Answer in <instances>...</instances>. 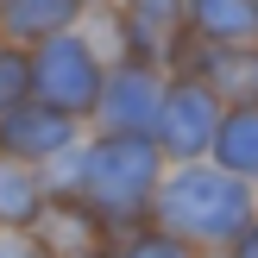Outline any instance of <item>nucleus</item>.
<instances>
[{"label": "nucleus", "instance_id": "9", "mask_svg": "<svg viewBox=\"0 0 258 258\" xmlns=\"http://www.w3.org/2000/svg\"><path fill=\"white\" fill-rule=\"evenodd\" d=\"M82 13H88L82 0H0V32H7V44L38 50V44H50V38L76 32Z\"/></svg>", "mask_w": 258, "mask_h": 258}, {"label": "nucleus", "instance_id": "6", "mask_svg": "<svg viewBox=\"0 0 258 258\" xmlns=\"http://www.w3.org/2000/svg\"><path fill=\"white\" fill-rule=\"evenodd\" d=\"M82 139H88V126L44 107V101H19L13 113H0V158L25 164V170H57Z\"/></svg>", "mask_w": 258, "mask_h": 258}, {"label": "nucleus", "instance_id": "10", "mask_svg": "<svg viewBox=\"0 0 258 258\" xmlns=\"http://www.w3.org/2000/svg\"><path fill=\"white\" fill-rule=\"evenodd\" d=\"M44 214H50V176L44 170H25V164H13V158H0V233L32 239Z\"/></svg>", "mask_w": 258, "mask_h": 258}, {"label": "nucleus", "instance_id": "8", "mask_svg": "<svg viewBox=\"0 0 258 258\" xmlns=\"http://www.w3.org/2000/svg\"><path fill=\"white\" fill-rule=\"evenodd\" d=\"M183 32L202 50L258 44V0H183Z\"/></svg>", "mask_w": 258, "mask_h": 258}, {"label": "nucleus", "instance_id": "13", "mask_svg": "<svg viewBox=\"0 0 258 258\" xmlns=\"http://www.w3.org/2000/svg\"><path fill=\"white\" fill-rule=\"evenodd\" d=\"M19 101H32V50L0 44V113H13Z\"/></svg>", "mask_w": 258, "mask_h": 258}, {"label": "nucleus", "instance_id": "3", "mask_svg": "<svg viewBox=\"0 0 258 258\" xmlns=\"http://www.w3.org/2000/svg\"><path fill=\"white\" fill-rule=\"evenodd\" d=\"M101 82H107V57L95 50V38H88L82 25L32 50V101H44V107L70 113V120H82V126L95 120V107H101Z\"/></svg>", "mask_w": 258, "mask_h": 258}, {"label": "nucleus", "instance_id": "5", "mask_svg": "<svg viewBox=\"0 0 258 258\" xmlns=\"http://www.w3.org/2000/svg\"><path fill=\"white\" fill-rule=\"evenodd\" d=\"M164 82L170 70H151V63H107V82H101V107L88 120V133H113V139H151L158 133V107H164Z\"/></svg>", "mask_w": 258, "mask_h": 258}, {"label": "nucleus", "instance_id": "7", "mask_svg": "<svg viewBox=\"0 0 258 258\" xmlns=\"http://www.w3.org/2000/svg\"><path fill=\"white\" fill-rule=\"evenodd\" d=\"M176 70L202 76L227 113L233 107H258V44H239V50H202V44H189V57L176 63Z\"/></svg>", "mask_w": 258, "mask_h": 258}, {"label": "nucleus", "instance_id": "11", "mask_svg": "<svg viewBox=\"0 0 258 258\" xmlns=\"http://www.w3.org/2000/svg\"><path fill=\"white\" fill-rule=\"evenodd\" d=\"M208 164L227 170V176H239V183H258V107L221 113V133H214Z\"/></svg>", "mask_w": 258, "mask_h": 258}, {"label": "nucleus", "instance_id": "1", "mask_svg": "<svg viewBox=\"0 0 258 258\" xmlns=\"http://www.w3.org/2000/svg\"><path fill=\"white\" fill-rule=\"evenodd\" d=\"M164 151L151 139H113V133H88L70 158L50 176V202H76L82 214H95L113 239L133 233V227H151V202H158L164 183Z\"/></svg>", "mask_w": 258, "mask_h": 258}, {"label": "nucleus", "instance_id": "16", "mask_svg": "<svg viewBox=\"0 0 258 258\" xmlns=\"http://www.w3.org/2000/svg\"><path fill=\"white\" fill-rule=\"evenodd\" d=\"M82 7H88V13H95V7H113V0H82Z\"/></svg>", "mask_w": 258, "mask_h": 258}, {"label": "nucleus", "instance_id": "2", "mask_svg": "<svg viewBox=\"0 0 258 258\" xmlns=\"http://www.w3.org/2000/svg\"><path fill=\"white\" fill-rule=\"evenodd\" d=\"M258 221L252 183L214 170L208 158L202 164H170L158 183V202H151V227H164L170 239L208 252V246H233L239 233Z\"/></svg>", "mask_w": 258, "mask_h": 258}, {"label": "nucleus", "instance_id": "14", "mask_svg": "<svg viewBox=\"0 0 258 258\" xmlns=\"http://www.w3.org/2000/svg\"><path fill=\"white\" fill-rule=\"evenodd\" d=\"M0 258H44V252L32 239H19V233H0Z\"/></svg>", "mask_w": 258, "mask_h": 258}, {"label": "nucleus", "instance_id": "15", "mask_svg": "<svg viewBox=\"0 0 258 258\" xmlns=\"http://www.w3.org/2000/svg\"><path fill=\"white\" fill-rule=\"evenodd\" d=\"M227 258H258V221L246 227V233L233 239V246H227Z\"/></svg>", "mask_w": 258, "mask_h": 258}, {"label": "nucleus", "instance_id": "17", "mask_svg": "<svg viewBox=\"0 0 258 258\" xmlns=\"http://www.w3.org/2000/svg\"><path fill=\"white\" fill-rule=\"evenodd\" d=\"M0 44H7V32H0Z\"/></svg>", "mask_w": 258, "mask_h": 258}, {"label": "nucleus", "instance_id": "12", "mask_svg": "<svg viewBox=\"0 0 258 258\" xmlns=\"http://www.w3.org/2000/svg\"><path fill=\"white\" fill-rule=\"evenodd\" d=\"M107 258H202V252L183 246V239H170L164 227H133V233H120L107 246Z\"/></svg>", "mask_w": 258, "mask_h": 258}, {"label": "nucleus", "instance_id": "4", "mask_svg": "<svg viewBox=\"0 0 258 258\" xmlns=\"http://www.w3.org/2000/svg\"><path fill=\"white\" fill-rule=\"evenodd\" d=\"M221 101H214V88L202 82V76L189 70H170V82H164V107H158V133H151V145L164 151V164H202L214 151V133H221Z\"/></svg>", "mask_w": 258, "mask_h": 258}]
</instances>
